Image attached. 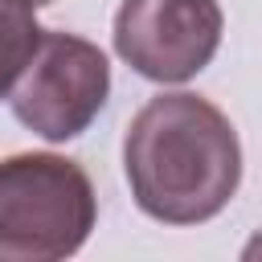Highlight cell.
Masks as SVG:
<instances>
[{"label": "cell", "mask_w": 262, "mask_h": 262, "mask_svg": "<svg viewBox=\"0 0 262 262\" xmlns=\"http://www.w3.org/2000/svg\"><path fill=\"white\" fill-rule=\"evenodd\" d=\"M123 172L147 217L164 225H201L233 201L242 143L233 123L209 98L176 90L151 98L131 119Z\"/></svg>", "instance_id": "obj_1"}, {"label": "cell", "mask_w": 262, "mask_h": 262, "mask_svg": "<svg viewBox=\"0 0 262 262\" xmlns=\"http://www.w3.org/2000/svg\"><path fill=\"white\" fill-rule=\"evenodd\" d=\"M98 217L90 176L53 151L0 160V262H57L86 246Z\"/></svg>", "instance_id": "obj_2"}, {"label": "cell", "mask_w": 262, "mask_h": 262, "mask_svg": "<svg viewBox=\"0 0 262 262\" xmlns=\"http://www.w3.org/2000/svg\"><path fill=\"white\" fill-rule=\"evenodd\" d=\"M111 94L106 53L74 33L41 29V41L12 86V115L41 139H78Z\"/></svg>", "instance_id": "obj_3"}, {"label": "cell", "mask_w": 262, "mask_h": 262, "mask_svg": "<svg viewBox=\"0 0 262 262\" xmlns=\"http://www.w3.org/2000/svg\"><path fill=\"white\" fill-rule=\"evenodd\" d=\"M217 0H123L115 12V53L147 82L196 78L221 45Z\"/></svg>", "instance_id": "obj_4"}, {"label": "cell", "mask_w": 262, "mask_h": 262, "mask_svg": "<svg viewBox=\"0 0 262 262\" xmlns=\"http://www.w3.org/2000/svg\"><path fill=\"white\" fill-rule=\"evenodd\" d=\"M37 41H41V25H37L33 8L20 0H0V98L12 94Z\"/></svg>", "instance_id": "obj_5"}, {"label": "cell", "mask_w": 262, "mask_h": 262, "mask_svg": "<svg viewBox=\"0 0 262 262\" xmlns=\"http://www.w3.org/2000/svg\"><path fill=\"white\" fill-rule=\"evenodd\" d=\"M242 258H246V262H258V258H262V229L250 237V246L242 250Z\"/></svg>", "instance_id": "obj_6"}, {"label": "cell", "mask_w": 262, "mask_h": 262, "mask_svg": "<svg viewBox=\"0 0 262 262\" xmlns=\"http://www.w3.org/2000/svg\"><path fill=\"white\" fill-rule=\"evenodd\" d=\"M20 4H29V8H41V4H53V0H20Z\"/></svg>", "instance_id": "obj_7"}]
</instances>
